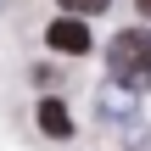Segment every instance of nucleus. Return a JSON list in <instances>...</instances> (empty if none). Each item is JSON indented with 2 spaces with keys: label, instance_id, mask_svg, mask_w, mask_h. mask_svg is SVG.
Masks as SVG:
<instances>
[{
  "label": "nucleus",
  "instance_id": "obj_1",
  "mask_svg": "<svg viewBox=\"0 0 151 151\" xmlns=\"http://www.w3.org/2000/svg\"><path fill=\"white\" fill-rule=\"evenodd\" d=\"M106 56H112V73H118V78H140V73H146V62H151V34H146V28L118 34Z\"/></svg>",
  "mask_w": 151,
  "mask_h": 151
},
{
  "label": "nucleus",
  "instance_id": "obj_2",
  "mask_svg": "<svg viewBox=\"0 0 151 151\" xmlns=\"http://www.w3.org/2000/svg\"><path fill=\"white\" fill-rule=\"evenodd\" d=\"M45 39H50V50H62V56H84V50H90V28H84L78 17H56Z\"/></svg>",
  "mask_w": 151,
  "mask_h": 151
},
{
  "label": "nucleus",
  "instance_id": "obj_3",
  "mask_svg": "<svg viewBox=\"0 0 151 151\" xmlns=\"http://www.w3.org/2000/svg\"><path fill=\"white\" fill-rule=\"evenodd\" d=\"M34 118H39V129H45L50 140H67V134H73V112H67L62 101H39Z\"/></svg>",
  "mask_w": 151,
  "mask_h": 151
},
{
  "label": "nucleus",
  "instance_id": "obj_4",
  "mask_svg": "<svg viewBox=\"0 0 151 151\" xmlns=\"http://www.w3.org/2000/svg\"><path fill=\"white\" fill-rule=\"evenodd\" d=\"M101 106H106V112H112V118H134V95H129V90H123V84H112V90H106V95H101Z\"/></svg>",
  "mask_w": 151,
  "mask_h": 151
},
{
  "label": "nucleus",
  "instance_id": "obj_5",
  "mask_svg": "<svg viewBox=\"0 0 151 151\" xmlns=\"http://www.w3.org/2000/svg\"><path fill=\"white\" fill-rule=\"evenodd\" d=\"M112 0H62V11L67 17H95V11H106Z\"/></svg>",
  "mask_w": 151,
  "mask_h": 151
},
{
  "label": "nucleus",
  "instance_id": "obj_6",
  "mask_svg": "<svg viewBox=\"0 0 151 151\" xmlns=\"http://www.w3.org/2000/svg\"><path fill=\"white\" fill-rule=\"evenodd\" d=\"M140 84H151V62H146V73H140Z\"/></svg>",
  "mask_w": 151,
  "mask_h": 151
},
{
  "label": "nucleus",
  "instance_id": "obj_7",
  "mask_svg": "<svg viewBox=\"0 0 151 151\" xmlns=\"http://www.w3.org/2000/svg\"><path fill=\"white\" fill-rule=\"evenodd\" d=\"M140 11H146V17H151V0H140Z\"/></svg>",
  "mask_w": 151,
  "mask_h": 151
}]
</instances>
